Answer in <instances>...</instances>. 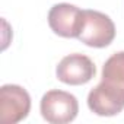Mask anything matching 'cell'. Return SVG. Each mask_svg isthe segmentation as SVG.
Listing matches in <instances>:
<instances>
[{
  "label": "cell",
  "mask_w": 124,
  "mask_h": 124,
  "mask_svg": "<svg viewBox=\"0 0 124 124\" xmlns=\"http://www.w3.org/2000/svg\"><path fill=\"white\" fill-rule=\"evenodd\" d=\"M83 10L75 5L58 3L48 12V25L51 31L63 38H78Z\"/></svg>",
  "instance_id": "6"
},
{
  "label": "cell",
  "mask_w": 124,
  "mask_h": 124,
  "mask_svg": "<svg viewBox=\"0 0 124 124\" xmlns=\"http://www.w3.org/2000/svg\"><path fill=\"white\" fill-rule=\"evenodd\" d=\"M115 38V25L111 18L98 10L85 9L78 39L93 48L108 47Z\"/></svg>",
  "instance_id": "2"
},
{
  "label": "cell",
  "mask_w": 124,
  "mask_h": 124,
  "mask_svg": "<svg viewBox=\"0 0 124 124\" xmlns=\"http://www.w3.org/2000/svg\"><path fill=\"white\" fill-rule=\"evenodd\" d=\"M88 107L101 117H112L124 109V51L105 61L99 85L88 95Z\"/></svg>",
  "instance_id": "1"
},
{
  "label": "cell",
  "mask_w": 124,
  "mask_h": 124,
  "mask_svg": "<svg viewBox=\"0 0 124 124\" xmlns=\"http://www.w3.org/2000/svg\"><path fill=\"white\" fill-rule=\"evenodd\" d=\"M96 73L93 61L83 54L66 55L55 69L57 79L66 85H85Z\"/></svg>",
  "instance_id": "5"
},
{
  "label": "cell",
  "mask_w": 124,
  "mask_h": 124,
  "mask_svg": "<svg viewBox=\"0 0 124 124\" xmlns=\"http://www.w3.org/2000/svg\"><path fill=\"white\" fill-rule=\"evenodd\" d=\"M39 109L45 121L51 124H66L76 118L79 112V104L75 95L53 89L42 96Z\"/></svg>",
  "instance_id": "3"
},
{
  "label": "cell",
  "mask_w": 124,
  "mask_h": 124,
  "mask_svg": "<svg viewBox=\"0 0 124 124\" xmlns=\"http://www.w3.org/2000/svg\"><path fill=\"white\" fill-rule=\"evenodd\" d=\"M31 109L29 93L18 85L0 88V120L5 124H16L28 117Z\"/></svg>",
  "instance_id": "4"
}]
</instances>
